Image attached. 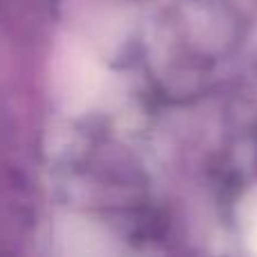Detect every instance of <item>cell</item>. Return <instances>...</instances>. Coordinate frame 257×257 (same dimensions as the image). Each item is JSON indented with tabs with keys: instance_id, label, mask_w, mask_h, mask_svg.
<instances>
[{
	"instance_id": "1",
	"label": "cell",
	"mask_w": 257,
	"mask_h": 257,
	"mask_svg": "<svg viewBox=\"0 0 257 257\" xmlns=\"http://www.w3.org/2000/svg\"><path fill=\"white\" fill-rule=\"evenodd\" d=\"M250 241L255 244V250H257V219H255V226H253V232H250Z\"/></svg>"
}]
</instances>
